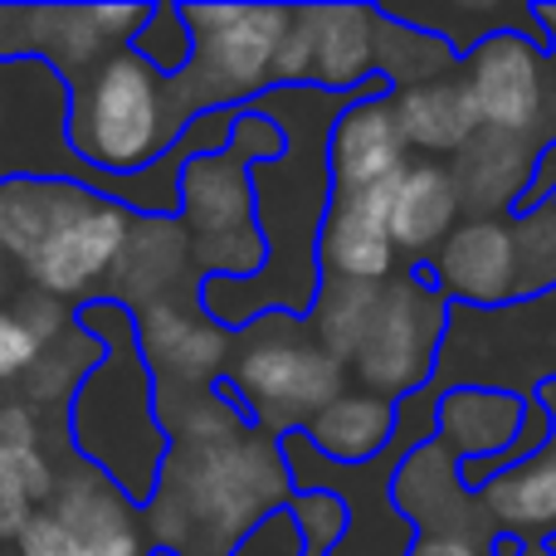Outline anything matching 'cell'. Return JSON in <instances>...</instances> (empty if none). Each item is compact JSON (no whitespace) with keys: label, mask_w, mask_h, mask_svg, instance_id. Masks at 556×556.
I'll return each instance as SVG.
<instances>
[{"label":"cell","mask_w":556,"mask_h":556,"mask_svg":"<svg viewBox=\"0 0 556 556\" xmlns=\"http://www.w3.org/2000/svg\"><path fill=\"white\" fill-rule=\"evenodd\" d=\"M74 323L93 337H108V356H98V366L78 381V395H74V450L93 469H103L108 440L123 434V479H117V493H127L142 508L156 493L172 440L152 425V391H156L152 366L142 362L127 376V366L142 352L137 317L123 303H113V298H98V303L74 307Z\"/></svg>","instance_id":"1"},{"label":"cell","mask_w":556,"mask_h":556,"mask_svg":"<svg viewBox=\"0 0 556 556\" xmlns=\"http://www.w3.org/2000/svg\"><path fill=\"white\" fill-rule=\"evenodd\" d=\"M191 123L172 78L147 68L132 49H117L88 78L68 84V147L103 176L156 166Z\"/></svg>","instance_id":"2"},{"label":"cell","mask_w":556,"mask_h":556,"mask_svg":"<svg viewBox=\"0 0 556 556\" xmlns=\"http://www.w3.org/2000/svg\"><path fill=\"white\" fill-rule=\"evenodd\" d=\"M195 35L191 68L172 78L176 98L191 117L215 108H250L274 88L278 45H283L293 10L283 5H181Z\"/></svg>","instance_id":"3"},{"label":"cell","mask_w":556,"mask_h":556,"mask_svg":"<svg viewBox=\"0 0 556 556\" xmlns=\"http://www.w3.org/2000/svg\"><path fill=\"white\" fill-rule=\"evenodd\" d=\"M215 395L230 410H240L254 430H274L283 440L342 395V362L327 356L317 342L254 337L235 362V376L215 386Z\"/></svg>","instance_id":"4"},{"label":"cell","mask_w":556,"mask_h":556,"mask_svg":"<svg viewBox=\"0 0 556 556\" xmlns=\"http://www.w3.org/2000/svg\"><path fill=\"white\" fill-rule=\"evenodd\" d=\"M288 498L293 503V483H288L283 450H264V444L215 440L195 454V469L186 473V489L176 508L186 513L191 532H220V538H240L264 503Z\"/></svg>","instance_id":"5"},{"label":"cell","mask_w":556,"mask_h":556,"mask_svg":"<svg viewBox=\"0 0 556 556\" xmlns=\"http://www.w3.org/2000/svg\"><path fill=\"white\" fill-rule=\"evenodd\" d=\"M444 323H450V303H440V293H425L410 274L391 293H381L371 327L352 356L371 395H386V401L420 395L434 381L430 352L444 342Z\"/></svg>","instance_id":"6"},{"label":"cell","mask_w":556,"mask_h":556,"mask_svg":"<svg viewBox=\"0 0 556 556\" xmlns=\"http://www.w3.org/2000/svg\"><path fill=\"white\" fill-rule=\"evenodd\" d=\"M542 59L547 49L522 29H498L469 54V93L479 108L483 132L498 137H528L538 132L542 108H547V84H542Z\"/></svg>","instance_id":"7"},{"label":"cell","mask_w":556,"mask_h":556,"mask_svg":"<svg viewBox=\"0 0 556 556\" xmlns=\"http://www.w3.org/2000/svg\"><path fill=\"white\" fill-rule=\"evenodd\" d=\"M395 84L376 74L366 93L337 113L332 132H327V172H332V191H371V186H391L405 172V137L395 127Z\"/></svg>","instance_id":"8"},{"label":"cell","mask_w":556,"mask_h":556,"mask_svg":"<svg viewBox=\"0 0 556 556\" xmlns=\"http://www.w3.org/2000/svg\"><path fill=\"white\" fill-rule=\"evenodd\" d=\"M127 240H132V215L93 195L74 220L49 235V244L25 264V274L45 298H78L98 278H108V269L123 260Z\"/></svg>","instance_id":"9"},{"label":"cell","mask_w":556,"mask_h":556,"mask_svg":"<svg viewBox=\"0 0 556 556\" xmlns=\"http://www.w3.org/2000/svg\"><path fill=\"white\" fill-rule=\"evenodd\" d=\"M401 181V176H395ZM391 186L371 191H332L323 235H317V264L332 283H376L391 274L395 244H391Z\"/></svg>","instance_id":"10"},{"label":"cell","mask_w":556,"mask_h":556,"mask_svg":"<svg viewBox=\"0 0 556 556\" xmlns=\"http://www.w3.org/2000/svg\"><path fill=\"white\" fill-rule=\"evenodd\" d=\"M181 211L191 215V235H195V260L205 274H220V250L235 244L240 235L264 240L260 235V215H254V186H250V166L235 162L230 152L220 156H195L181 176Z\"/></svg>","instance_id":"11"},{"label":"cell","mask_w":556,"mask_h":556,"mask_svg":"<svg viewBox=\"0 0 556 556\" xmlns=\"http://www.w3.org/2000/svg\"><path fill=\"white\" fill-rule=\"evenodd\" d=\"M430 269L440 278V293L450 288L464 298V307H503L518 293V240L498 220L454 225Z\"/></svg>","instance_id":"12"},{"label":"cell","mask_w":556,"mask_h":556,"mask_svg":"<svg viewBox=\"0 0 556 556\" xmlns=\"http://www.w3.org/2000/svg\"><path fill=\"white\" fill-rule=\"evenodd\" d=\"M45 508H54L84 538V547L93 556H152L156 552V547H147L137 503L127 493H117L98 469H84L64 489H54V498Z\"/></svg>","instance_id":"13"},{"label":"cell","mask_w":556,"mask_h":556,"mask_svg":"<svg viewBox=\"0 0 556 556\" xmlns=\"http://www.w3.org/2000/svg\"><path fill=\"white\" fill-rule=\"evenodd\" d=\"M303 20L313 29L317 68L313 88L327 93H362L381 68H376V25L381 15L366 5H303Z\"/></svg>","instance_id":"14"},{"label":"cell","mask_w":556,"mask_h":556,"mask_svg":"<svg viewBox=\"0 0 556 556\" xmlns=\"http://www.w3.org/2000/svg\"><path fill=\"white\" fill-rule=\"evenodd\" d=\"M401 430V401H386V395L356 391V395H337L323 415L303 425L307 444L323 454L327 464H376L386 450L395 444Z\"/></svg>","instance_id":"15"},{"label":"cell","mask_w":556,"mask_h":556,"mask_svg":"<svg viewBox=\"0 0 556 556\" xmlns=\"http://www.w3.org/2000/svg\"><path fill=\"white\" fill-rule=\"evenodd\" d=\"M93 191L68 181H35V176H10L0 181V254L29 264L49 244V235L64 220H74Z\"/></svg>","instance_id":"16"},{"label":"cell","mask_w":556,"mask_h":556,"mask_svg":"<svg viewBox=\"0 0 556 556\" xmlns=\"http://www.w3.org/2000/svg\"><path fill=\"white\" fill-rule=\"evenodd\" d=\"M391 103L405 147H420V152H464L483 132L479 108H473V93L464 78H425V84H410L405 93H395Z\"/></svg>","instance_id":"17"},{"label":"cell","mask_w":556,"mask_h":556,"mask_svg":"<svg viewBox=\"0 0 556 556\" xmlns=\"http://www.w3.org/2000/svg\"><path fill=\"white\" fill-rule=\"evenodd\" d=\"M459 181L440 162H415L401 172L391 191V244L401 254H425L454 235L459 215Z\"/></svg>","instance_id":"18"},{"label":"cell","mask_w":556,"mask_h":556,"mask_svg":"<svg viewBox=\"0 0 556 556\" xmlns=\"http://www.w3.org/2000/svg\"><path fill=\"white\" fill-rule=\"evenodd\" d=\"M440 410L469 415V425H444V440L459 450V464H479L503 454L522 430V401L513 391H479V386H459L444 391Z\"/></svg>","instance_id":"19"},{"label":"cell","mask_w":556,"mask_h":556,"mask_svg":"<svg viewBox=\"0 0 556 556\" xmlns=\"http://www.w3.org/2000/svg\"><path fill=\"white\" fill-rule=\"evenodd\" d=\"M483 498H489V508L513 528V538L556 528V444H547V450H542L538 459H528L522 469L493 479L489 489H483Z\"/></svg>","instance_id":"20"},{"label":"cell","mask_w":556,"mask_h":556,"mask_svg":"<svg viewBox=\"0 0 556 556\" xmlns=\"http://www.w3.org/2000/svg\"><path fill=\"white\" fill-rule=\"evenodd\" d=\"M152 313H162V342H142L152 376L166 371V376H176V381L195 386L225 362L220 332H205L201 323H191V317H181L176 307H162V303H156Z\"/></svg>","instance_id":"21"},{"label":"cell","mask_w":556,"mask_h":556,"mask_svg":"<svg viewBox=\"0 0 556 556\" xmlns=\"http://www.w3.org/2000/svg\"><path fill=\"white\" fill-rule=\"evenodd\" d=\"M376 303H381V288L376 283H332L327 293H317V303H313L317 313H307V317H313L317 337H323V352L337 356V362H352L366 327H371Z\"/></svg>","instance_id":"22"},{"label":"cell","mask_w":556,"mask_h":556,"mask_svg":"<svg viewBox=\"0 0 556 556\" xmlns=\"http://www.w3.org/2000/svg\"><path fill=\"white\" fill-rule=\"evenodd\" d=\"M127 49H132L147 68H156L162 78H181L186 68H191V54H195V35H191V25H186V10L181 5H152L147 25L137 29V39Z\"/></svg>","instance_id":"23"},{"label":"cell","mask_w":556,"mask_h":556,"mask_svg":"<svg viewBox=\"0 0 556 556\" xmlns=\"http://www.w3.org/2000/svg\"><path fill=\"white\" fill-rule=\"evenodd\" d=\"M288 518H293L298 528V547L303 556H332V547L346 538V528H352V508H346L337 493H293V503H288Z\"/></svg>","instance_id":"24"},{"label":"cell","mask_w":556,"mask_h":556,"mask_svg":"<svg viewBox=\"0 0 556 556\" xmlns=\"http://www.w3.org/2000/svg\"><path fill=\"white\" fill-rule=\"evenodd\" d=\"M20 556H93V552L84 547V538L54 508H39L29 518V528L20 532Z\"/></svg>","instance_id":"25"},{"label":"cell","mask_w":556,"mask_h":556,"mask_svg":"<svg viewBox=\"0 0 556 556\" xmlns=\"http://www.w3.org/2000/svg\"><path fill=\"white\" fill-rule=\"evenodd\" d=\"M39 352H45V342L35 337V327H29L20 313H5V307H0V381L25 376L29 366L39 362Z\"/></svg>","instance_id":"26"},{"label":"cell","mask_w":556,"mask_h":556,"mask_svg":"<svg viewBox=\"0 0 556 556\" xmlns=\"http://www.w3.org/2000/svg\"><path fill=\"white\" fill-rule=\"evenodd\" d=\"M0 444L5 450H39V425L29 405H0Z\"/></svg>","instance_id":"27"},{"label":"cell","mask_w":556,"mask_h":556,"mask_svg":"<svg viewBox=\"0 0 556 556\" xmlns=\"http://www.w3.org/2000/svg\"><path fill=\"white\" fill-rule=\"evenodd\" d=\"M410 556H473V542L469 538H420L415 542V552Z\"/></svg>","instance_id":"28"},{"label":"cell","mask_w":556,"mask_h":556,"mask_svg":"<svg viewBox=\"0 0 556 556\" xmlns=\"http://www.w3.org/2000/svg\"><path fill=\"white\" fill-rule=\"evenodd\" d=\"M538 20H542V29H547V39H552V49H556V5H542Z\"/></svg>","instance_id":"29"},{"label":"cell","mask_w":556,"mask_h":556,"mask_svg":"<svg viewBox=\"0 0 556 556\" xmlns=\"http://www.w3.org/2000/svg\"><path fill=\"white\" fill-rule=\"evenodd\" d=\"M532 556H552V552H547V547H542V552H532Z\"/></svg>","instance_id":"30"}]
</instances>
